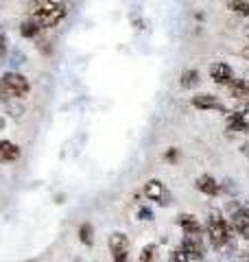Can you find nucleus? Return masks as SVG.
Returning a JSON list of instances; mask_svg holds the SVG:
<instances>
[{"instance_id":"nucleus-1","label":"nucleus","mask_w":249,"mask_h":262,"mask_svg":"<svg viewBox=\"0 0 249 262\" xmlns=\"http://www.w3.org/2000/svg\"><path fill=\"white\" fill-rule=\"evenodd\" d=\"M66 18V5L61 3H37L31 13V20L39 29H53Z\"/></svg>"},{"instance_id":"nucleus-2","label":"nucleus","mask_w":249,"mask_h":262,"mask_svg":"<svg viewBox=\"0 0 249 262\" xmlns=\"http://www.w3.org/2000/svg\"><path fill=\"white\" fill-rule=\"evenodd\" d=\"M3 88H5V92H7V98L13 96V98H22V96H27L31 92V81L20 75V72H5L3 75Z\"/></svg>"},{"instance_id":"nucleus-3","label":"nucleus","mask_w":249,"mask_h":262,"mask_svg":"<svg viewBox=\"0 0 249 262\" xmlns=\"http://www.w3.org/2000/svg\"><path fill=\"white\" fill-rule=\"evenodd\" d=\"M205 229H208V238H210V243L214 245V247H223V245H227L230 238H232L230 223L221 216H210Z\"/></svg>"},{"instance_id":"nucleus-4","label":"nucleus","mask_w":249,"mask_h":262,"mask_svg":"<svg viewBox=\"0 0 249 262\" xmlns=\"http://www.w3.org/2000/svg\"><path fill=\"white\" fill-rule=\"evenodd\" d=\"M110 253H112V260L114 262H129V251H131V243L127 238V234L122 232H114L110 236Z\"/></svg>"},{"instance_id":"nucleus-5","label":"nucleus","mask_w":249,"mask_h":262,"mask_svg":"<svg viewBox=\"0 0 249 262\" xmlns=\"http://www.w3.org/2000/svg\"><path fill=\"white\" fill-rule=\"evenodd\" d=\"M181 251L188 256V260H201L203 258V241L199 234H186L184 238H181Z\"/></svg>"},{"instance_id":"nucleus-6","label":"nucleus","mask_w":249,"mask_h":262,"mask_svg":"<svg viewBox=\"0 0 249 262\" xmlns=\"http://www.w3.org/2000/svg\"><path fill=\"white\" fill-rule=\"evenodd\" d=\"M144 194H147V199L160 203V206H166V203H169V190L164 188V184L160 179H149L144 184Z\"/></svg>"},{"instance_id":"nucleus-7","label":"nucleus","mask_w":249,"mask_h":262,"mask_svg":"<svg viewBox=\"0 0 249 262\" xmlns=\"http://www.w3.org/2000/svg\"><path fill=\"white\" fill-rule=\"evenodd\" d=\"M210 79L219 85H230L232 81H234V72H232V68L227 63L217 61V63L210 66Z\"/></svg>"},{"instance_id":"nucleus-8","label":"nucleus","mask_w":249,"mask_h":262,"mask_svg":"<svg viewBox=\"0 0 249 262\" xmlns=\"http://www.w3.org/2000/svg\"><path fill=\"white\" fill-rule=\"evenodd\" d=\"M230 219H232L230 221V229H234V232L243 234V236H247V238H249V210L238 208Z\"/></svg>"},{"instance_id":"nucleus-9","label":"nucleus","mask_w":249,"mask_h":262,"mask_svg":"<svg viewBox=\"0 0 249 262\" xmlns=\"http://www.w3.org/2000/svg\"><path fill=\"white\" fill-rule=\"evenodd\" d=\"M193 107L197 110H221L225 112V105L219 101V96L214 94H195L193 96Z\"/></svg>"},{"instance_id":"nucleus-10","label":"nucleus","mask_w":249,"mask_h":262,"mask_svg":"<svg viewBox=\"0 0 249 262\" xmlns=\"http://www.w3.org/2000/svg\"><path fill=\"white\" fill-rule=\"evenodd\" d=\"M195 188L199 192H203L208 196H217L221 192V184L214 179L212 175H201V177H197L195 179Z\"/></svg>"},{"instance_id":"nucleus-11","label":"nucleus","mask_w":249,"mask_h":262,"mask_svg":"<svg viewBox=\"0 0 249 262\" xmlns=\"http://www.w3.org/2000/svg\"><path fill=\"white\" fill-rule=\"evenodd\" d=\"M20 158V146L9 140H0V162H13Z\"/></svg>"},{"instance_id":"nucleus-12","label":"nucleus","mask_w":249,"mask_h":262,"mask_svg":"<svg viewBox=\"0 0 249 262\" xmlns=\"http://www.w3.org/2000/svg\"><path fill=\"white\" fill-rule=\"evenodd\" d=\"M177 225L184 229V234H199L201 232V223H199V219L195 214H181L177 219Z\"/></svg>"},{"instance_id":"nucleus-13","label":"nucleus","mask_w":249,"mask_h":262,"mask_svg":"<svg viewBox=\"0 0 249 262\" xmlns=\"http://www.w3.org/2000/svg\"><path fill=\"white\" fill-rule=\"evenodd\" d=\"M20 33H22V37H29V39H31V37H35V39H37V37H39V33H42V29L29 18V20H24V22L20 24Z\"/></svg>"},{"instance_id":"nucleus-14","label":"nucleus","mask_w":249,"mask_h":262,"mask_svg":"<svg viewBox=\"0 0 249 262\" xmlns=\"http://www.w3.org/2000/svg\"><path fill=\"white\" fill-rule=\"evenodd\" d=\"M227 129L230 131H243V134H249V122L245 120V116H227Z\"/></svg>"},{"instance_id":"nucleus-15","label":"nucleus","mask_w":249,"mask_h":262,"mask_svg":"<svg viewBox=\"0 0 249 262\" xmlns=\"http://www.w3.org/2000/svg\"><path fill=\"white\" fill-rule=\"evenodd\" d=\"M179 83H181V88H195L199 83V70H195V68L184 70L179 77Z\"/></svg>"},{"instance_id":"nucleus-16","label":"nucleus","mask_w":249,"mask_h":262,"mask_svg":"<svg viewBox=\"0 0 249 262\" xmlns=\"http://www.w3.org/2000/svg\"><path fill=\"white\" fill-rule=\"evenodd\" d=\"M92 236H94V227H92V223H83V225L79 227V241H81L83 245H88V247H90V245L94 243Z\"/></svg>"},{"instance_id":"nucleus-17","label":"nucleus","mask_w":249,"mask_h":262,"mask_svg":"<svg viewBox=\"0 0 249 262\" xmlns=\"http://www.w3.org/2000/svg\"><path fill=\"white\" fill-rule=\"evenodd\" d=\"M155 251H157L155 245H147L142 249V253H140V262H155V258H157Z\"/></svg>"},{"instance_id":"nucleus-18","label":"nucleus","mask_w":249,"mask_h":262,"mask_svg":"<svg viewBox=\"0 0 249 262\" xmlns=\"http://www.w3.org/2000/svg\"><path fill=\"white\" fill-rule=\"evenodd\" d=\"M227 7L232 11H236V13H240V15H249V3H227Z\"/></svg>"},{"instance_id":"nucleus-19","label":"nucleus","mask_w":249,"mask_h":262,"mask_svg":"<svg viewBox=\"0 0 249 262\" xmlns=\"http://www.w3.org/2000/svg\"><path fill=\"white\" fill-rule=\"evenodd\" d=\"M169 262H188V256L181 249H175V251H171Z\"/></svg>"},{"instance_id":"nucleus-20","label":"nucleus","mask_w":249,"mask_h":262,"mask_svg":"<svg viewBox=\"0 0 249 262\" xmlns=\"http://www.w3.org/2000/svg\"><path fill=\"white\" fill-rule=\"evenodd\" d=\"M7 51H9V39H7V35L0 33V59L7 55Z\"/></svg>"},{"instance_id":"nucleus-21","label":"nucleus","mask_w":249,"mask_h":262,"mask_svg":"<svg viewBox=\"0 0 249 262\" xmlns=\"http://www.w3.org/2000/svg\"><path fill=\"white\" fill-rule=\"evenodd\" d=\"M37 48L42 53H51V39H42V37H37Z\"/></svg>"},{"instance_id":"nucleus-22","label":"nucleus","mask_w":249,"mask_h":262,"mask_svg":"<svg viewBox=\"0 0 249 262\" xmlns=\"http://www.w3.org/2000/svg\"><path fill=\"white\" fill-rule=\"evenodd\" d=\"M138 216L142 219V221H151L153 219V212H151V208H140L138 210Z\"/></svg>"},{"instance_id":"nucleus-23","label":"nucleus","mask_w":249,"mask_h":262,"mask_svg":"<svg viewBox=\"0 0 249 262\" xmlns=\"http://www.w3.org/2000/svg\"><path fill=\"white\" fill-rule=\"evenodd\" d=\"M166 160H169V162H175V160H177V149H169V153H166Z\"/></svg>"},{"instance_id":"nucleus-24","label":"nucleus","mask_w":249,"mask_h":262,"mask_svg":"<svg viewBox=\"0 0 249 262\" xmlns=\"http://www.w3.org/2000/svg\"><path fill=\"white\" fill-rule=\"evenodd\" d=\"M0 101H7V92H5V88H3V81H0Z\"/></svg>"},{"instance_id":"nucleus-25","label":"nucleus","mask_w":249,"mask_h":262,"mask_svg":"<svg viewBox=\"0 0 249 262\" xmlns=\"http://www.w3.org/2000/svg\"><path fill=\"white\" fill-rule=\"evenodd\" d=\"M0 129H5V118H0Z\"/></svg>"},{"instance_id":"nucleus-26","label":"nucleus","mask_w":249,"mask_h":262,"mask_svg":"<svg viewBox=\"0 0 249 262\" xmlns=\"http://www.w3.org/2000/svg\"><path fill=\"white\" fill-rule=\"evenodd\" d=\"M79 262H81V260H79Z\"/></svg>"}]
</instances>
